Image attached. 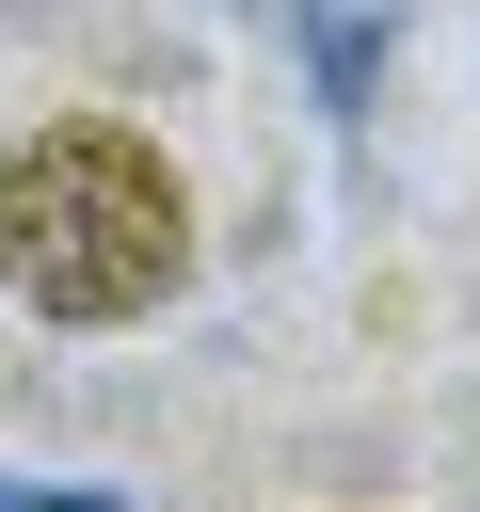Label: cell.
Listing matches in <instances>:
<instances>
[{
    "instance_id": "6da1fadb",
    "label": "cell",
    "mask_w": 480,
    "mask_h": 512,
    "mask_svg": "<svg viewBox=\"0 0 480 512\" xmlns=\"http://www.w3.org/2000/svg\"><path fill=\"white\" fill-rule=\"evenodd\" d=\"M0 272H16L32 320H144L192 272L176 160L144 128H112V112H48L0 160Z\"/></svg>"
},
{
    "instance_id": "7a4b0ae2",
    "label": "cell",
    "mask_w": 480,
    "mask_h": 512,
    "mask_svg": "<svg viewBox=\"0 0 480 512\" xmlns=\"http://www.w3.org/2000/svg\"><path fill=\"white\" fill-rule=\"evenodd\" d=\"M0 512H112V480L80 496V480H0Z\"/></svg>"
}]
</instances>
